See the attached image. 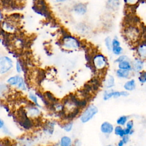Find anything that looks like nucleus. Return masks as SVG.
<instances>
[{"label":"nucleus","instance_id":"2","mask_svg":"<svg viewBox=\"0 0 146 146\" xmlns=\"http://www.w3.org/2000/svg\"><path fill=\"white\" fill-rule=\"evenodd\" d=\"M13 60L8 56H0V74L5 75L8 73L13 67Z\"/></svg>","mask_w":146,"mask_h":146},{"label":"nucleus","instance_id":"6","mask_svg":"<svg viewBox=\"0 0 146 146\" xmlns=\"http://www.w3.org/2000/svg\"><path fill=\"white\" fill-rule=\"evenodd\" d=\"M132 70L135 72H140L143 71L144 68V62L142 59L136 58L131 63Z\"/></svg>","mask_w":146,"mask_h":146},{"label":"nucleus","instance_id":"8","mask_svg":"<svg viewBox=\"0 0 146 146\" xmlns=\"http://www.w3.org/2000/svg\"><path fill=\"white\" fill-rule=\"evenodd\" d=\"M113 125L108 121L103 122L100 125V131L104 134H111L113 131Z\"/></svg>","mask_w":146,"mask_h":146},{"label":"nucleus","instance_id":"14","mask_svg":"<svg viewBox=\"0 0 146 146\" xmlns=\"http://www.w3.org/2000/svg\"><path fill=\"white\" fill-rule=\"evenodd\" d=\"M119 69L132 71V66L130 62L128 60L122 61L118 63Z\"/></svg>","mask_w":146,"mask_h":146},{"label":"nucleus","instance_id":"9","mask_svg":"<svg viewBox=\"0 0 146 146\" xmlns=\"http://www.w3.org/2000/svg\"><path fill=\"white\" fill-rule=\"evenodd\" d=\"M26 115L29 117L34 118L39 116L40 115V111L36 106L30 107L28 108L27 110L26 111Z\"/></svg>","mask_w":146,"mask_h":146},{"label":"nucleus","instance_id":"37","mask_svg":"<svg viewBox=\"0 0 146 146\" xmlns=\"http://www.w3.org/2000/svg\"><path fill=\"white\" fill-rule=\"evenodd\" d=\"M4 127H5V122H4L3 120H2L1 118H0V130L2 129Z\"/></svg>","mask_w":146,"mask_h":146},{"label":"nucleus","instance_id":"41","mask_svg":"<svg viewBox=\"0 0 146 146\" xmlns=\"http://www.w3.org/2000/svg\"><path fill=\"white\" fill-rule=\"evenodd\" d=\"M65 1H66V0H56V1H57L58 2H64Z\"/></svg>","mask_w":146,"mask_h":146},{"label":"nucleus","instance_id":"26","mask_svg":"<svg viewBox=\"0 0 146 146\" xmlns=\"http://www.w3.org/2000/svg\"><path fill=\"white\" fill-rule=\"evenodd\" d=\"M113 53L115 55H119L122 53L123 51V48L120 47V46H112V50Z\"/></svg>","mask_w":146,"mask_h":146},{"label":"nucleus","instance_id":"13","mask_svg":"<svg viewBox=\"0 0 146 146\" xmlns=\"http://www.w3.org/2000/svg\"><path fill=\"white\" fill-rule=\"evenodd\" d=\"M21 77V76L18 75H14V76H11L7 79L6 82L10 86H17L19 81V79H20Z\"/></svg>","mask_w":146,"mask_h":146},{"label":"nucleus","instance_id":"24","mask_svg":"<svg viewBox=\"0 0 146 146\" xmlns=\"http://www.w3.org/2000/svg\"><path fill=\"white\" fill-rule=\"evenodd\" d=\"M44 96L46 98V99L49 100L50 102H53L54 103H55L58 102V100L56 99V98L55 97H54V96L50 92H46L45 93V96Z\"/></svg>","mask_w":146,"mask_h":146},{"label":"nucleus","instance_id":"5","mask_svg":"<svg viewBox=\"0 0 146 146\" xmlns=\"http://www.w3.org/2000/svg\"><path fill=\"white\" fill-rule=\"evenodd\" d=\"M125 34L128 39L134 41L138 39L139 36V32L136 27L131 26L127 29L125 30Z\"/></svg>","mask_w":146,"mask_h":146},{"label":"nucleus","instance_id":"20","mask_svg":"<svg viewBox=\"0 0 146 146\" xmlns=\"http://www.w3.org/2000/svg\"><path fill=\"white\" fill-rule=\"evenodd\" d=\"M113 131H114L115 134L116 136H118L120 137H122L125 135L124 128H122V127L120 125H117L116 127H115V128L113 129Z\"/></svg>","mask_w":146,"mask_h":146},{"label":"nucleus","instance_id":"7","mask_svg":"<svg viewBox=\"0 0 146 146\" xmlns=\"http://www.w3.org/2000/svg\"><path fill=\"white\" fill-rule=\"evenodd\" d=\"M2 29L7 33H13L15 30V26L13 22L9 19L3 20L1 22Z\"/></svg>","mask_w":146,"mask_h":146},{"label":"nucleus","instance_id":"25","mask_svg":"<svg viewBox=\"0 0 146 146\" xmlns=\"http://www.w3.org/2000/svg\"><path fill=\"white\" fill-rule=\"evenodd\" d=\"M139 81L141 84H144L146 82V72L145 71H141L139 72Z\"/></svg>","mask_w":146,"mask_h":146},{"label":"nucleus","instance_id":"4","mask_svg":"<svg viewBox=\"0 0 146 146\" xmlns=\"http://www.w3.org/2000/svg\"><path fill=\"white\" fill-rule=\"evenodd\" d=\"M63 46L67 50H75L79 47V44L75 38L68 36L64 39Z\"/></svg>","mask_w":146,"mask_h":146},{"label":"nucleus","instance_id":"31","mask_svg":"<svg viewBox=\"0 0 146 146\" xmlns=\"http://www.w3.org/2000/svg\"><path fill=\"white\" fill-rule=\"evenodd\" d=\"M128 60V57L125 55H121L120 56H119L115 60V62L116 63H120L122 61H124V60Z\"/></svg>","mask_w":146,"mask_h":146},{"label":"nucleus","instance_id":"36","mask_svg":"<svg viewBox=\"0 0 146 146\" xmlns=\"http://www.w3.org/2000/svg\"><path fill=\"white\" fill-rule=\"evenodd\" d=\"M121 93V96H124V97H127L129 95V93L127 91H120Z\"/></svg>","mask_w":146,"mask_h":146},{"label":"nucleus","instance_id":"27","mask_svg":"<svg viewBox=\"0 0 146 146\" xmlns=\"http://www.w3.org/2000/svg\"><path fill=\"white\" fill-rule=\"evenodd\" d=\"M105 44L109 51L112 50V40L110 37H107L105 39Z\"/></svg>","mask_w":146,"mask_h":146},{"label":"nucleus","instance_id":"16","mask_svg":"<svg viewBox=\"0 0 146 146\" xmlns=\"http://www.w3.org/2000/svg\"><path fill=\"white\" fill-rule=\"evenodd\" d=\"M74 11L79 14H84L87 11L86 7L83 4H78L74 7Z\"/></svg>","mask_w":146,"mask_h":146},{"label":"nucleus","instance_id":"1","mask_svg":"<svg viewBox=\"0 0 146 146\" xmlns=\"http://www.w3.org/2000/svg\"><path fill=\"white\" fill-rule=\"evenodd\" d=\"M98 112V107L94 105L88 106L80 116V120L82 123H86L90 121Z\"/></svg>","mask_w":146,"mask_h":146},{"label":"nucleus","instance_id":"42","mask_svg":"<svg viewBox=\"0 0 146 146\" xmlns=\"http://www.w3.org/2000/svg\"><path fill=\"white\" fill-rule=\"evenodd\" d=\"M1 42H2V39H1V38L0 37V43H1Z\"/></svg>","mask_w":146,"mask_h":146},{"label":"nucleus","instance_id":"39","mask_svg":"<svg viewBox=\"0 0 146 146\" xmlns=\"http://www.w3.org/2000/svg\"><path fill=\"white\" fill-rule=\"evenodd\" d=\"M0 146H7V145L5 141H3L2 140H0Z\"/></svg>","mask_w":146,"mask_h":146},{"label":"nucleus","instance_id":"15","mask_svg":"<svg viewBox=\"0 0 146 146\" xmlns=\"http://www.w3.org/2000/svg\"><path fill=\"white\" fill-rule=\"evenodd\" d=\"M60 146H72L71 139L67 136L62 137L60 140Z\"/></svg>","mask_w":146,"mask_h":146},{"label":"nucleus","instance_id":"43","mask_svg":"<svg viewBox=\"0 0 146 146\" xmlns=\"http://www.w3.org/2000/svg\"><path fill=\"white\" fill-rule=\"evenodd\" d=\"M106 146H114V145H107Z\"/></svg>","mask_w":146,"mask_h":146},{"label":"nucleus","instance_id":"33","mask_svg":"<svg viewBox=\"0 0 146 146\" xmlns=\"http://www.w3.org/2000/svg\"><path fill=\"white\" fill-rule=\"evenodd\" d=\"M121 140L123 141V142L124 143V144H127V143H128L129 140V135H124V136H123L121 137Z\"/></svg>","mask_w":146,"mask_h":146},{"label":"nucleus","instance_id":"40","mask_svg":"<svg viewBox=\"0 0 146 146\" xmlns=\"http://www.w3.org/2000/svg\"><path fill=\"white\" fill-rule=\"evenodd\" d=\"M124 144L121 140H120L117 143V146H124Z\"/></svg>","mask_w":146,"mask_h":146},{"label":"nucleus","instance_id":"28","mask_svg":"<svg viewBox=\"0 0 146 146\" xmlns=\"http://www.w3.org/2000/svg\"><path fill=\"white\" fill-rule=\"evenodd\" d=\"M108 5L110 6V7L114 9L118 6L119 2L117 0H110L108 2Z\"/></svg>","mask_w":146,"mask_h":146},{"label":"nucleus","instance_id":"18","mask_svg":"<svg viewBox=\"0 0 146 146\" xmlns=\"http://www.w3.org/2000/svg\"><path fill=\"white\" fill-rule=\"evenodd\" d=\"M137 53L140 57L141 59H145L146 56V47L145 44H141L138 49H137Z\"/></svg>","mask_w":146,"mask_h":146},{"label":"nucleus","instance_id":"12","mask_svg":"<svg viewBox=\"0 0 146 146\" xmlns=\"http://www.w3.org/2000/svg\"><path fill=\"white\" fill-rule=\"evenodd\" d=\"M116 75L119 78L128 79L131 76V71L117 69L116 71Z\"/></svg>","mask_w":146,"mask_h":146},{"label":"nucleus","instance_id":"32","mask_svg":"<svg viewBox=\"0 0 146 146\" xmlns=\"http://www.w3.org/2000/svg\"><path fill=\"white\" fill-rule=\"evenodd\" d=\"M121 96V93H120V91H114L113 90V98L115 99H116V98H118L119 97Z\"/></svg>","mask_w":146,"mask_h":146},{"label":"nucleus","instance_id":"34","mask_svg":"<svg viewBox=\"0 0 146 146\" xmlns=\"http://www.w3.org/2000/svg\"><path fill=\"white\" fill-rule=\"evenodd\" d=\"M139 1V0H125V2L128 5H133L136 4Z\"/></svg>","mask_w":146,"mask_h":146},{"label":"nucleus","instance_id":"17","mask_svg":"<svg viewBox=\"0 0 146 146\" xmlns=\"http://www.w3.org/2000/svg\"><path fill=\"white\" fill-rule=\"evenodd\" d=\"M28 96H29V98L31 100V102H33V103L36 107H39V108L41 107V106L38 100V97L35 94H34L33 92H30L29 93Z\"/></svg>","mask_w":146,"mask_h":146},{"label":"nucleus","instance_id":"44","mask_svg":"<svg viewBox=\"0 0 146 146\" xmlns=\"http://www.w3.org/2000/svg\"><path fill=\"white\" fill-rule=\"evenodd\" d=\"M129 146H132V145H129Z\"/></svg>","mask_w":146,"mask_h":146},{"label":"nucleus","instance_id":"22","mask_svg":"<svg viewBox=\"0 0 146 146\" xmlns=\"http://www.w3.org/2000/svg\"><path fill=\"white\" fill-rule=\"evenodd\" d=\"M16 87L19 90H23V91L26 90V85L24 79L22 76L21 77V78L19 79V81L18 83V84Z\"/></svg>","mask_w":146,"mask_h":146},{"label":"nucleus","instance_id":"29","mask_svg":"<svg viewBox=\"0 0 146 146\" xmlns=\"http://www.w3.org/2000/svg\"><path fill=\"white\" fill-rule=\"evenodd\" d=\"M15 70L17 73L20 74L22 71V67L19 61H17L15 63Z\"/></svg>","mask_w":146,"mask_h":146},{"label":"nucleus","instance_id":"38","mask_svg":"<svg viewBox=\"0 0 146 146\" xmlns=\"http://www.w3.org/2000/svg\"><path fill=\"white\" fill-rule=\"evenodd\" d=\"M3 20V14H2V10L0 9V24L1 23V22H2Z\"/></svg>","mask_w":146,"mask_h":146},{"label":"nucleus","instance_id":"19","mask_svg":"<svg viewBox=\"0 0 146 146\" xmlns=\"http://www.w3.org/2000/svg\"><path fill=\"white\" fill-rule=\"evenodd\" d=\"M113 90L111 88L105 90L103 95V100L105 101H107L110 99L111 98H112L113 97Z\"/></svg>","mask_w":146,"mask_h":146},{"label":"nucleus","instance_id":"11","mask_svg":"<svg viewBox=\"0 0 146 146\" xmlns=\"http://www.w3.org/2000/svg\"><path fill=\"white\" fill-rule=\"evenodd\" d=\"M136 82L135 79H131L129 80H127L124 84L123 87L124 90L127 91H132L136 88Z\"/></svg>","mask_w":146,"mask_h":146},{"label":"nucleus","instance_id":"23","mask_svg":"<svg viewBox=\"0 0 146 146\" xmlns=\"http://www.w3.org/2000/svg\"><path fill=\"white\" fill-rule=\"evenodd\" d=\"M73 127V123L72 121H68L66 123H64L62 125L63 129L66 132H70Z\"/></svg>","mask_w":146,"mask_h":146},{"label":"nucleus","instance_id":"30","mask_svg":"<svg viewBox=\"0 0 146 146\" xmlns=\"http://www.w3.org/2000/svg\"><path fill=\"white\" fill-rule=\"evenodd\" d=\"M125 125V128L127 129H129L130 130H132L133 129V121L132 120H128L127 121Z\"/></svg>","mask_w":146,"mask_h":146},{"label":"nucleus","instance_id":"10","mask_svg":"<svg viewBox=\"0 0 146 146\" xmlns=\"http://www.w3.org/2000/svg\"><path fill=\"white\" fill-rule=\"evenodd\" d=\"M115 80L114 77L112 75H108L104 80V86L107 89H111L115 86Z\"/></svg>","mask_w":146,"mask_h":146},{"label":"nucleus","instance_id":"3","mask_svg":"<svg viewBox=\"0 0 146 146\" xmlns=\"http://www.w3.org/2000/svg\"><path fill=\"white\" fill-rule=\"evenodd\" d=\"M92 62L94 67L98 70L104 69L107 65V59L102 54H97L95 55Z\"/></svg>","mask_w":146,"mask_h":146},{"label":"nucleus","instance_id":"35","mask_svg":"<svg viewBox=\"0 0 146 146\" xmlns=\"http://www.w3.org/2000/svg\"><path fill=\"white\" fill-rule=\"evenodd\" d=\"M72 146H82V143L80 140L78 139L75 140L72 144Z\"/></svg>","mask_w":146,"mask_h":146},{"label":"nucleus","instance_id":"21","mask_svg":"<svg viewBox=\"0 0 146 146\" xmlns=\"http://www.w3.org/2000/svg\"><path fill=\"white\" fill-rule=\"evenodd\" d=\"M128 116L125 115L121 116L119 117H118L117 119L116 120V124L118 125H120V126L125 125L127 121H128Z\"/></svg>","mask_w":146,"mask_h":146}]
</instances>
